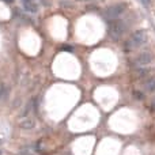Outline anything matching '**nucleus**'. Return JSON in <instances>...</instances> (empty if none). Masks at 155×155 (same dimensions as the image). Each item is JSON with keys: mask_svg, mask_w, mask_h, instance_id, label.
<instances>
[{"mask_svg": "<svg viewBox=\"0 0 155 155\" xmlns=\"http://www.w3.org/2000/svg\"><path fill=\"white\" fill-rule=\"evenodd\" d=\"M148 41V36H147V31L146 30H136L133 31L131 37L128 38V41L125 42V52L129 53V52L132 51H136V49H139L142 48L143 45H146Z\"/></svg>", "mask_w": 155, "mask_h": 155, "instance_id": "nucleus-1", "label": "nucleus"}, {"mask_svg": "<svg viewBox=\"0 0 155 155\" xmlns=\"http://www.w3.org/2000/svg\"><path fill=\"white\" fill-rule=\"evenodd\" d=\"M125 30H127V25H125L124 19L119 18V19H116V21H113L112 23H110L109 34H110V37L113 38L114 41H117V40H120V38L123 37Z\"/></svg>", "mask_w": 155, "mask_h": 155, "instance_id": "nucleus-2", "label": "nucleus"}, {"mask_svg": "<svg viewBox=\"0 0 155 155\" xmlns=\"http://www.w3.org/2000/svg\"><path fill=\"white\" fill-rule=\"evenodd\" d=\"M127 8V5L124 3H119V4H114V5H110L108 7L106 10L103 11V18L105 19H108V21L113 22L116 19H119L120 16L123 15V12L125 11Z\"/></svg>", "mask_w": 155, "mask_h": 155, "instance_id": "nucleus-3", "label": "nucleus"}, {"mask_svg": "<svg viewBox=\"0 0 155 155\" xmlns=\"http://www.w3.org/2000/svg\"><path fill=\"white\" fill-rule=\"evenodd\" d=\"M152 61H154V55H152L151 52L146 51V52L139 53V55L132 60V67L136 68V69H137V68H143V67H148Z\"/></svg>", "mask_w": 155, "mask_h": 155, "instance_id": "nucleus-4", "label": "nucleus"}, {"mask_svg": "<svg viewBox=\"0 0 155 155\" xmlns=\"http://www.w3.org/2000/svg\"><path fill=\"white\" fill-rule=\"evenodd\" d=\"M19 127H21L23 131H31V129L36 127V121L31 119V117H25L23 120H21Z\"/></svg>", "mask_w": 155, "mask_h": 155, "instance_id": "nucleus-5", "label": "nucleus"}, {"mask_svg": "<svg viewBox=\"0 0 155 155\" xmlns=\"http://www.w3.org/2000/svg\"><path fill=\"white\" fill-rule=\"evenodd\" d=\"M143 87H144V91L147 93H154L155 91V76H150L147 78L143 83Z\"/></svg>", "mask_w": 155, "mask_h": 155, "instance_id": "nucleus-6", "label": "nucleus"}, {"mask_svg": "<svg viewBox=\"0 0 155 155\" xmlns=\"http://www.w3.org/2000/svg\"><path fill=\"white\" fill-rule=\"evenodd\" d=\"M151 72V68L150 67H143V68H137L135 71V76L137 79H143V78H147Z\"/></svg>", "mask_w": 155, "mask_h": 155, "instance_id": "nucleus-7", "label": "nucleus"}, {"mask_svg": "<svg viewBox=\"0 0 155 155\" xmlns=\"http://www.w3.org/2000/svg\"><path fill=\"white\" fill-rule=\"evenodd\" d=\"M31 109H33V101H30V102L26 105L25 110H23V113H22V117H23V119H25V117H27V114L31 112Z\"/></svg>", "mask_w": 155, "mask_h": 155, "instance_id": "nucleus-8", "label": "nucleus"}, {"mask_svg": "<svg viewBox=\"0 0 155 155\" xmlns=\"http://www.w3.org/2000/svg\"><path fill=\"white\" fill-rule=\"evenodd\" d=\"M5 94H7V88H5L4 84H1V83H0V98H3Z\"/></svg>", "mask_w": 155, "mask_h": 155, "instance_id": "nucleus-9", "label": "nucleus"}, {"mask_svg": "<svg viewBox=\"0 0 155 155\" xmlns=\"http://www.w3.org/2000/svg\"><path fill=\"white\" fill-rule=\"evenodd\" d=\"M63 49H64V51H68V52H72L73 51L72 46H67V45H64V46H63Z\"/></svg>", "mask_w": 155, "mask_h": 155, "instance_id": "nucleus-10", "label": "nucleus"}, {"mask_svg": "<svg viewBox=\"0 0 155 155\" xmlns=\"http://www.w3.org/2000/svg\"><path fill=\"white\" fill-rule=\"evenodd\" d=\"M135 98H137V99H143V95L140 93H135Z\"/></svg>", "mask_w": 155, "mask_h": 155, "instance_id": "nucleus-11", "label": "nucleus"}, {"mask_svg": "<svg viewBox=\"0 0 155 155\" xmlns=\"http://www.w3.org/2000/svg\"><path fill=\"white\" fill-rule=\"evenodd\" d=\"M79 1H84V3H91V1H102V0H79Z\"/></svg>", "mask_w": 155, "mask_h": 155, "instance_id": "nucleus-12", "label": "nucleus"}, {"mask_svg": "<svg viewBox=\"0 0 155 155\" xmlns=\"http://www.w3.org/2000/svg\"><path fill=\"white\" fill-rule=\"evenodd\" d=\"M142 1H143L144 5H150V3H151V0H142Z\"/></svg>", "mask_w": 155, "mask_h": 155, "instance_id": "nucleus-13", "label": "nucleus"}, {"mask_svg": "<svg viewBox=\"0 0 155 155\" xmlns=\"http://www.w3.org/2000/svg\"><path fill=\"white\" fill-rule=\"evenodd\" d=\"M3 1H5V3H12L14 0H3Z\"/></svg>", "mask_w": 155, "mask_h": 155, "instance_id": "nucleus-14", "label": "nucleus"}]
</instances>
